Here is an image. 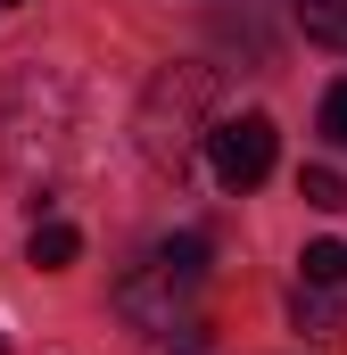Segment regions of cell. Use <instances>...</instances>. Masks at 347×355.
Listing matches in <instances>:
<instances>
[{
  "mask_svg": "<svg viewBox=\"0 0 347 355\" xmlns=\"http://www.w3.org/2000/svg\"><path fill=\"white\" fill-rule=\"evenodd\" d=\"M8 8H17V0H0V17H8Z\"/></svg>",
  "mask_w": 347,
  "mask_h": 355,
  "instance_id": "11",
  "label": "cell"
},
{
  "mask_svg": "<svg viewBox=\"0 0 347 355\" xmlns=\"http://www.w3.org/2000/svg\"><path fill=\"white\" fill-rule=\"evenodd\" d=\"M207 265H215L207 232L158 240L141 265L116 281V314H124L133 331H190V306H198V289H207Z\"/></svg>",
  "mask_w": 347,
  "mask_h": 355,
  "instance_id": "3",
  "label": "cell"
},
{
  "mask_svg": "<svg viewBox=\"0 0 347 355\" xmlns=\"http://www.w3.org/2000/svg\"><path fill=\"white\" fill-rule=\"evenodd\" d=\"M323 141H331V149H347V83L323 91Z\"/></svg>",
  "mask_w": 347,
  "mask_h": 355,
  "instance_id": "9",
  "label": "cell"
},
{
  "mask_svg": "<svg viewBox=\"0 0 347 355\" xmlns=\"http://www.w3.org/2000/svg\"><path fill=\"white\" fill-rule=\"evenodd\" d=\"M67 149H75V83L58 67H17V83L0 99V157H8V174L33 190V182H50L67 166Z\"/></svg>",
  "mask_w": 347,
  "mask_h": 355,
  "instance_id": "1",
  "label": "cell"
},
{
  "mask_svg": "<svg viewBox=\"0 0 347 355\" xmlns=\"http://www.w3.org/2000/svg\"><path fill=\"white\" fill-rule=\"evenodd\" d=\"M0 355H8V339H0Z\"/></svg>",
  "mask_w": 347,
  "mask_h": 355,
  "instance_id": "12",
  "label": "cell"
},
{
  "mask_svg": "<svg viewBox=\"0 0 347 355\" xmlns=\"http://www.w3.org/2000/svg\"><path fill=\"white\" fill-rule=\"evenodd\" d=\"M207 166H215V182L223 190H257L264 174H273V149H281V132H273V116H223V124H207Z\"/></svg>",
  "mask_w": 347,
  "mask_h": 355,
  "instance_id": "4",
  "label": "cell"
},
{
  "mask_svg": "<svg viewBox=\"0 0 347 355\" xmlns=\"http://www.w3.org/2000/svg\"><path fill=\"white\" fill-rule=\"evenodd\" d=\"M289 314H298V322H306V331H331V297H323V289H314V281H306V289H298V306H289Z\"/></svg>",
  "mask_w": 347,
  "mask_h": 355,
  "instance_id": "10",
  "label": "cell"
},
{
  "mask_svg": "<svg viewBox=\"0 0 347 355\" xmlns=\"http://www.w3.org/2000/svg\"><path fill=\"white\" fill-rule=\"evenodd\" d=\"M75 257H83V232H75V223H33V240H25V265L67 272Z\"/></svg>",
  "mask_w": 347,
  "mask_h": 355,
  "instance_id": "5",
  "label": "cell"
},
{
  "mask_svg": "<svg viewBox=\"0 0 347 355\" xmlns=\"http://www.w3.org/2000/svg\"><path fill=\"white\" fill-rule=\"evenodd\" d=\"M298 265H306L314 289H347V240H306V257H298Z\"/></svg>",
  "mask_w": 347,
  "mask_h": 355,
  "instance_id": "7",
  "label": "cell"
},
{
  "mask_svg": "<svg viewBox=\"0 0 347 355\" xmlns=\"http://www.w3.org/2000/svg\"><path fill=\"white\" fill-rule=\"evenodd\" d=\"M223 99V75L207 67V58H174L158 83L141 91V107H133V149L149 157V174H182L190 166V149L207 141V107Z\"/></svg>",
  "mask_w": 347,
  "mask_h": 355,
  "instance_id": "2",
  "label": "cell"
},
{
  "mask_svg": "<svg viewBox=\"0 0 347 355\" xmlns=\"http://www.w3.org/2000/svg\"><path fill=\"white\" fill-rule=\"evenodd\" d=\"M298 198L323 207V215H339V207H347V174H339V166H306V174H298Z\"/></svg>",
  "mask_w": 347,
  "mask_h": 355,
  "instance_id": "8",
  "label": "cell"
},
{
  "mask_svg": "<svg viewBox=\"0 0 347 355\" xmlns=\"http://www.w3.org/2000/svg\"><path fill=\"white\" fill-rule=\"evenodd\" d=\"M298 25H306V42L347 50V0H298Z\"/></svg>",
  "mask_w": 347,
  "mask_h": 355,
  "instance_id": "6",
  "label": "cell"
}]
</instances>
